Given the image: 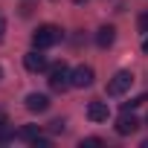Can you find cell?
Masks as SVG:
<instances>
[{
  "mask_svg": "<svg viewBox=\"0 0 148 148\" xmlns=\"http://www.w3.org/2000/svg\"><path fill=\"white\" fill-rule=\"evenodd\" d=\"M136 128H139V119H136L134 113H128V110L116 119V134H119V136H128V134H134Z\"/></svg>",
  "mask_w": 148,
  "mask_h": 148,
  "instance_id": "obj_5",
  "label": "cell"
},
{
  "mask_svg": "<svg viewBox=\"0 0 148 148\" xmlns=\"http://www.w3.org/2000/svg\"><path fill=\"white\" fill-rule=\"evenodd\" d=\"M61 29L55 26V23H44V26H38L35 29V35H32V47L35 49H49V47H55L58 41H61Z\"/></svg>",
  "mask_w": 148,
  "mask_h": 148,
  "instance_id": "obj_1",
  "label": "cell"
},
{
  "mask_svg": "<svg viewBox=\"0 0 148 148\" xmlns=\"http://www.w3.org/2000/svg\"><path fill=\"white\" fill-rule=\"evenodd\" d=\"M142 148H148V139H142Z\"/></svg>",
  "mask_w": 148,
  "mask_h": 148,
  "instance_id": "obj_17",
  "label": "cell"
},
{
  "mask_svg": "<svg viewBox=\"0 0 148 148\" xmlns=\"http://www.w3.org/2000/svg\"><path fill=\"white\" fill-rule=\"evenodd\" d=\"M131 84H134V73L131 70H119L116 76L108 82V96H122V93L131 90Z\"/></svg>",
  "mask_w": 148,
  "mask_h": 148,
  "instance_id": "obj_3",
  "label": "cell"
},
{
  "mask_svg": "<svg viewBox=\"0 0 148 148\" xmlns=\"http://www.w3.org/2000/svg\"><path fill=\"white\" fill-rule=\"evenodd\" d=\"M3 32H6V21H3V15H0V41H3Z\"/></svg>",
  "mask_w": 148,
  "mask_h": 148,
  "instance_id": "obj_14",
  "label": "cell"
},
{
  "mask_svg": "<svg viewBox=\"0 0 148 148\" xmlns=\"http://www.w3.org/2000/svg\"><path fill=\"white\" fill-rule=\"evenodd\" d=\"M136 26H139V32H142V35H148V12H145V15H139Z\"/></svg>",
  "mask_w": 148,
  "mask_h": 148,
  "instance_id": "obj_12",
  "label": "cell"
},
{
  "mask_svg": "<svg viewBox=\"0 0 148 148\" xmlns=\"http://www.w3.org/2000/svg\"><path fill=\"white\" fill-rule=\"evenodd\" d=\"M73 3H79V6H82V3H87V0H73Z\"/></svg>",
  "mask_w": 148,
  "mask_h": 148,
  "instance_id": "obj_16",
  "label": "cell"
},
{
  "mask_svg": "<svg viewBox=\"0 0 148 148\" xmlns=\"http://www.w3.org/2000/svg\"><path fill=\"white\" fill-rule=\"evenodd\" d=\"M47 82H49V87H52L55 93H64L67 87H73V70L61 61V64H55V67L49 70V79H47Z\"/></svg>",
  "mask_w": 148,
  "mask_h": 148,
  "instance_id": "obj_2",
  "label": "cell"
},
{
  "mask_svg": "<svg viewBox=\"0 0 148 148\" xmlns=\"http://www.w3.org/2000/svg\"><path fill=\"white\" fill-rule=\"evenodd\" d=\"M99 145H105V139H99V136H87V139H82V148H99Z\"/></svg>",
  "mask_w": 148,
  "mask_h": 148,
  "instance_id": "obj_11",
  "label": "cell"
},
{
  "mask_svg": "<svg viewBox=\"0 0 148 148\" xmlns=\"http://www.w3.org/2000/svg\"><path fill=\"white\" fill-rule=\"evenodd\" d=\"M18 136L26 139V142H35V139H41V128H38V125H26V128L18 131Z\"/></svg>",
  "mask_w": 148,
  "mask_h": 148,
  "instance_id": "obj_10",
  "label": "cell"
},
{
  "mask_svg": "<svg viewBox=\"0 0 148 148\" xmlns=\"http://www.w3.org/2000/svg\"><path fill=\"white\" fill-rule=\"evenodd\" d=\"M49 108V99L44 96V93H29L26 96V110H32V113H44Z\"/></svg>",
  "mask_w": 148,
  "mask_h": 148,
  "instance_id": "obj_8",
  "label": "cell"
},
{
  "mask_svg": "<svg viewBox=\"0 0 148 148\" xmlns=\"http://www.w3.org/2000/svg\"><path fill=\"white\" fill-rule=\"evenodd\" d=\"M23 67L29 73H44L47 70V55H41V49H32L23 55Z\"/></svg>",
  "mask_w": 148,
  "mask_h": 148,
  "instance_id": "obj_4",
  "label": "cell"
},
{
  "mask_svg": "<svg viewBox=\"0 0 148 148\" xmlns=\"http://www.w3.org/2000/svg\"><path fill=\"white\" fill-rule=\"evenodd\" d=\"M49 128H52V131H64V119H55Z\"/></svg>",
  "mask_w": 148,
  "mask_h": 148,
  "instance_id": "obj_13",
  "label": "cell"
},
{
  "mask_svg": "<svg viewBox=\"0 0 148 148\" xmlns=\"http://www.w3.org/2000/svg\"><path fill=\"white\" fill-rule=\"evenodd\" d=\"M0 76H3V70H0Z\"/></svg>",
  "mask_w": 148,
  "mask_h": 148,
  "instance_id": "obj_18",
  "label": "cell"
},
{
  "mask_svg": "<svg viewBox=\"0 0 148 148\" xmlns=\"http://www.w3.org/2000/svg\"><path fill=\"white\" fill-rule=\"evenodd\" d=\"M108 116H110L108 102H90L87 105V119L90 122H108Z\"/></svg>",
  "mask_w": 148,
  "mask_h": 148,
  "instance_id": "obj_7",
  "label": "cell"
},
{
  "mask_svg": "<svg viewBox=\"0 0 148 148\" xmlns=\"http://www.w3.org/2000/svg\"><path fill=\"white\" fill-rule=\"evenodd\" d=\"M113 41H116V29H113V26H102V29L96 32V44H99L102 49H108Z\"/></svg>",
  "mask_w": 148,
  "mask_h": 148,
  "instance_id": "obj_9",
  "label": "cell"
},
{
  "mask_svg": "<svg viewBox=\"0 0 148 148\" xmlns=\"http://www.w3.org/2000/svg\"><path fill=\"white\" fill-rule=\"evenodd\" d=\"M142 49H145V52H148V38H145V41H142Z\"/></svg>",
  "mask_w": 148,
  "mask_h": 148,
  "instance_id": "obj_15",
  "label": "cell"
},
{
  "mask_svg": "<svg viewBox=\"0 0 148 148\" xmlns=\"http://www.w3.org/2000/svg\"><path fill=\"white\" fill-rule=\"evenodd\" d=\"M90 84H93V67L82 64L73 70V87H90Z\"/></svg>",
  "mask_w": 148,
  "mask_h": 148,
  "instance_id": "obj_6",
  "label": "cell"
}]
</instances>
